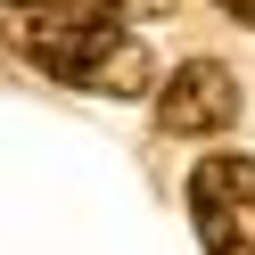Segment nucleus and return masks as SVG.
Returning a JSON list of instances; mask_svg holds the SVG:
<instances>
[{"mask_svg":"<svg viewBox=\"0 0 255 255\" xmlns=\"http://www.w3.org/2000/svg\"><path fill=\"white\" fill-rule=\"evenodd\" d=\"M156 124H165L173 140H214L239 124V74L222 66V58H189V66H173L165 83H156Z\"/></svg>","mask_w":255,"mask_h":255,"instance_id":"nucleus-3","label":"nucleus"},{"mask_svg":"<svg viewBox=\"0 0 255 255\" xmlns=\"http://www.w3.org/2000/svg\"><path fill=\"white\" fill-rule=\"evenodd\" d=\"M0 41L41 66L66 91H107V99H140L156 91V58L140 33H124L107 8H74V0H0Z\"/></svg>","mask_w":255,"mask_h":255,"instance_id":"nucleus-1","label":"nucleus"},{"mask_svg":"<svg viewBox=\"0 0 255 255\" xmlns=\"http://www.w3.org/2000/svg\"><path fill=\"white\" fill-rule=\"evenodd\" d=\"M189 222L206 255H255V156H198L189 173Z\"/></svg>","mask_w":255,"mask_h":255,"instance_id":"nucleus-2","label":"nucleus"},{"mask_svg":"<svg viewBox=\"0 0 255 255\" xmlns=\"http://www.w3.org/2000/svg\"><path fill=\"white\" fill-rule=\"evenodd\" d=\"M214 8H231L239 25H255V0H214Z\"/></svg>","mask_w":255,"mask_h":255,"instance_id":"nucleus-5","label":"nucleus"},{"mask_svg":"<svg viewBox=\"0 0 255 255\" xmlns=\"http://www.w3.org/2000/svg\"><path fill=\"white\" fill-rule=\"evenodd\" d=\"M74 8H107V17H124V8H156V0H74Z\"/></svg>","mask_w":255,"mask_h":255,"instance_id":"nucleus-4","label":"nucleus"}]
</instances>
